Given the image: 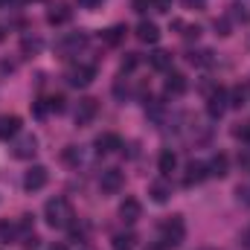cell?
Listing matches in <instances>:
<instances>
[{"label": "cell", "instance_id": "obj_25", "mask_svg": "<svg viewBox=\"0 0 250 250\" xmlns=\"http://www.w3.org/2000/svg\"><path fill=\"white\" fill-rule=\"evenodd\" d=\"M248 102V90L245 87H236L233 93H230V108H242Z\"/></svg>", "mask_w": 250, "mask_h": 250}, {"label": "cell", "instance_id": "obj_12", "mask_svg": "<svg viewBox=\"0 0 250 250\" xmlns=\"http://www.w3.org/2000/svg\"><path fill=\"white\" fill-rule=\"evenodd\" d=\"M137 41H143V44H157V41H160V29H157V23H151V21H140V23H137Z\"/></svg>", "mask_w": 250, "mask_h": 250}, {"label": "cell", "instance_id": "obj_4", "mask_svg": "<svg viewBox=\"0 0 250 250\" xmlns=\"http://www.w3.org/2000/svg\"><path fill=\"white\" fill-rule=\"evenodd\" d=\"M84 47H87V35H84V32H70V35H64L62 41L56 44V50H59V56H62V59L79 56Z\"/></svg>", "mask_w": 250, "mask_h": 250}, {"label": "cell", "instance_id": "obj_3", "mask_svg": "<svg viewBox=\"0 0 250 250\" xmlns=\"http://www.w3.org/2000/svg\"><path fill=\"white\" fill-rule=\"evenodd\" d=\"M227 108H230V93H227V87L215 84V87L209 90V96H207V111H209L212 120H218Z\"/></svg>", "mask_w": 250, "mask_h": 250}, {"label": "cell", "instance_id": "obj_10", "mask_svg": "<svg viewBox=\"0 0 250 250\" xmlns=\"http://www.w3.org/2000/svg\"><path fill=\"white\" fill-rule=\"evenodd\" d=\"M166 93L169 96H184L187 93V87H189V82H187V76L184 73H178V70H172L169 76H166Z\"/></svg>", "mask_w": 250, "mask_h": 250}, {"label": "cell", "instance_id": "obj_31", "mask_svg": "<svg viewBox=\"0 0 250 250\" xmlns=\"http://www.w3.org/2000/svg\"><path fill=\"white\" fill-rule=\"evenodd\" d=\"M239 201L250 204V187H239Z\"/></svg>", "mask_w": 250, "mask_h": 250}, {"label": "cell", "instance_id": "obj_26", "mask_svg": "<svg viewBox=\"0 0 250 250\" xmlns=\"http://www.w3.org/2000/svg\"><path fill=\"white\" fill-rule=\"evenodd\" d=\"M41 47H44L41 38H23V41H21V50H23V53H38Z\"/></svg>", "mask_w": 250, "mask_h": 250}, {"label": "cell", "instance_id": "obj_38", "mask_svg": "<svg viewBox=\"0 0 250 250\" xmlns=\"http://www.w3.org/2000/svg\"><path fill=\"white\" fill-rule=\"evenodd\" d=\"M79 250H90V248H79Z\"/></svg>", "mask_w": 250, "mask_h": 250}, {"label": "cell", "instance_id": "obj_17", "mask_svg": "<svg viewBox=\"0 0 250 250\" xmlns=\"http://www.w3.org/2000/svg\"><path fill=\"white\" fill-rule=\"evenodd\" d=\"M73 18V12H70V6L67 3H56L50 12H47V21L53 23V26H62V23H67Z\"/></svg>", "mask_w": 250, "mask_h": 250}, {"label": "cell", "instance_id": "obj_5", "mask_svg": "<svg viewBox=\"0 0 250 250\" xmlns=\"http://www.w3.org/2000/svg\"><path fill=\"white\" fill-rule=\"evenodd\" d=\"M35 151H38V137L35 134H21L12 143V157H18V160H29V157H35Z\"/></svg>", "mask_w": 250, "mask_h": 250}, {"label": "cell", "instance_id": "obj_37", "mask_svg": "<svg viewBox=\"0 0 250 250\" xmlns=\"http://www.w3.org/2000/svg\"><path fill=\"white\" fill-rule=\"evenodd\" d=\"M9 3H26V0H9Z\"/></svg>", "mask_w": 250, "mask_h": 250}, {"label": "cell", "instance_id": "obj_11", "mask_svg": "<svg viewBox=\"0 0 250 250\" xmlns=\"http://www.w3.org/2000/svg\"><path fill=\"white\" fill-rule=\"evenodd\" d=\"M140 215H143V207H140V201H137V198H125L123 204H120V218H123L125 224L140 221Z\"/></svg>", "mask_w": 250, "mask_h": 250}, {"label": "cell", "instance_id": "obj_28", "mask_svg": "<svg viewBox=\"0 0 250 250\" xmlns=\"http://www.w3.org/2000/svg\"><path fill=\"white\" fill-rule=\"evenodd\" d=\"M137 64H140V56H137V53H128V59H123V73L134 70Z\"/></svg>", "mask_w": 250, "mask_h": 250}, {"label": "cell", "instance_id": "obj_20", "mask_svg": "<svg viewBox=\"0 0 250 250\" xmlns=\"http://www.w3.org/2000/svg\"><path fill=\"white\" fill-rule=\"evenodd\" d=\"M148 62H151L154 70H172V53L157 50V53H151V56H148Z\"/></svg>", "mask_w": 250, "mask_h": 250}, {"label": "cell", "instance_id": "obj_23", "mask_svg": "<svg viewBox=\"0 0 250 250\" xmlns=\"http://www.w3.org/2000/svg\"><path fill=\"white\" fill-rule=\"evenodd\" d=\"M134 242H137L134 233H120V236H114L111 245H114V250H134Z\"/></svg>", "mask_w": 250, "mask_h": 250}, {"label": "cell", "instance_id": "obj_35", "mask_svg": "<svg viewBox=\"0 0 250 250\" xmlns=\"http://www.w3.org/2000/svg\"><path fill=\"white\" fill-rule=\"evenodd\" d=\"M146 250H166V248H163V245L157 242V245H148V248H146Z\"/></svg>", "mask_w": 250, "mask_h": 250}, {"label": "cell", "instance_id": "obj_9", "mask_svg": "<svg viewBox=\"0 0 250 250\" xmlns=\"http://www.w3.org/2000/svg\"><path fill=\"white\" fill-rule=\"evenodd\" d=\"M123 184H125V178H123V172H120V169H105V172L99 175V189H102L105 195L120 192Z\"/></svg>", "mask_w": 250, "mask_h": 250}, {"label": "cell", "instance_id": "obj_36", "mask_svg": "<svg viewBox=\"0 0 250 250\" xmlns=\"http://www.w3.org/2000/svg\"><path fill=\"white\" fill-rule=\"evenodd\" d=\"M245 248L250 250V230H248V236H245Z\"/></svg>", "mask_w": 250, "mask_h": 250}, {"label": "cell", "instance_id": "obj_34", "mask_svg": "<svg viewBox=\"0 0 250 250\" xmlns=\"http://www.w3.org/2000/svg\"><path fill=\"white\" fill-rule=\"evenodd\" d=\"M47 250H67V248H64L62 242H56V245H50V248H47Z\"/></svg>", "mask_w": 250, "mask_h": 250}, {"label": "cell", "instance_id": "obj_32", "mask_svg": "<svg viewBox=\"0 0 250 250\" xmlns=\"http://www.w3.org/2000/svg\"><path fill=\"white\" fill-rule=\"evenodd\" d=\"M99 3H102V0H79V6H82V9H96Z\"/></svg>", "mask_w": 250, "mask_h": 250}, {"label": "cell", "instance_id": "obj_27", "mask_svg": "<svg viewBox=\"0 0 250 250\" xmlns=\"http://www.w3.org/2000/svg\"><path fill=\"white\" fill-rule=\"evenodd\" d=\"M233 137H239L242 143H250V123H242L233 128Z\"/></svg>", "mask_w": 250, "mask_h": 250}, {"label": "cell", "instance_id": "obj_19", "mask_svg": "<svg viewBox=\"0 0 250 250\" xmlns=\"http://www.w3.org/2000/svg\"><path fill=\"white\" fill-rule=\"evenodd\" d=\"M207 172H209V178H227V154H215L207 163Z\"/></svg>", "mask_w": 250, "mask_h": 250}, {"label": "cell", "instance_id": "obj_7", "mask_svg": "<svg viewBox=\"0 0 250 250\" xmlns=\"http://www.w3.org/2000/svg\"><path fill=\"white\" fill-rule=\"evenodd\" d=\"M96 111H99V102H96L93 96L79 99V105H76V125H79V128L90 125L93 123V117H96Z\"/></svg>", "mask_w": 250, "mask_h": 250}, {"label": "cell", "instance_id": "obj_8", "mask_svg": "<svg viewBox=\"0 0 250 250\" xmlns=\"http://www.w3.org/2000/svg\"><path fill=\"white\" fill-rule=\"evenodd\" d=\"M47 181H50L47 166H32V169L23 175V189H26V192H38V189L47 187Z\"/></svg>", "mask_w": 250, "mask_h": 250}, {"label": "cell", "instance_id": "obj_21", "mask_svg": "<svg viewBox=\"0 0 250 250\" xmlns=\"http://www.w3.org/2000/svg\"><path fill=\"white\" fill-rule=\"evenodd\" d=\"M21 239V227L12 221H0V242H18Z\"/></svg>", "mask_w": 250, "mask_h": 250}, {"label": "cell", "instance_id": "obj_33", "mask_svg": "<svg viewBox=\"0 0 250 250\" xmlns=\"http://www.w3.org/2000/svg\"><path fill=\"white\" fill-rule=\"evenodd\" d=\"M154 6H157L160 12H169V6H172V0H154Z\"/></svg>", "mask_w": 250, "mask_h": 250}, {"label": "cell", "instance_id": "obj_22", "mask_svg": "<svg viewBox=\"0 0 250 250\" xmlns=\"http://www.w3.org/2000/svg\"><path fill=\"white\" fill-rule=\"evenodd\" d=\"M125 32H128L125 26H111V29H108L102 38H105V44H108V47H117V44L125 38Z\"/></svg>", "mask_w": 250, "mask_h": 250}, {"label": "cell", "instance_id": "obj_16", "mask_svg": "<svg viewBox=\"0 0 250 250\" xmlns=\"http://www.w3.org/2000/svg\"><path fill=\"white\" fill-rule=\"evenodd\" d=\"M175 166H178V154H175L172 148H163V151H160V160H157L160 175H163V178H169V175L175 172Z\"/></svg>", "mask_w": 250, "mask_h": 250}, {"label": "cell", "instance_id": "obj_15", "mask_svg": "<svg viewBox=\"0 0 250 250\" xmlns=\"http://www.w3.org/2000/svg\"><path fill=\"white\" fill-rule=\"evenodd\" d=\"M18 134H21V117H15V114H6V117H0V140L18 137Z\"/></svg>", "mask_w": 250, "mask_h": 250}, {"label": "cell", "instance_id": "obj_18", "mask_svg": "<svg viewBox=\"0 0 250 250\" xmlns=\"http://www.w3.org/2000/svg\"><path fill=\"white\" fill-rule=\"evenodd\" d=\"M148 195H151V201L166 204V201H169V195H172V187L166 184V178H163V181H154V184L148 187Z\"/></svg>", "mask_w": 250, "mask_h": 250}, {"label": "cell", "instance_id": "obj_30", "mask_svg": "<svg viewBox=\"0 0 250 250\" xmlns=\"http://www.w3.org/2000/svg\"><path fill=\"white\" fill-rule=\"evenodd\" d=\"M187 9H207V0H184Z\"/></svg>", "mask_w": 250, "mask_h": 250}, {"label": "cell", "instance_id": "obj_6", "mask_svg": "<svg viewBox=\"0 0 250 250\" xmlns=\"http://www.w3.org/2000/svg\"><path fill=\"white\" fill-rule=\"evenodd\" d=\"M93 79H96V67L93 64H76V67L67 70V82L73 87H87Z\"/></svg>", "mask_w": 250, "mask_h": 250}, {"label": "cell", "instance_id": "obj_29", "mask_svg": "<svg viewBox=\"0 0 250 250\" xmlns=\"http://www.w3.org/2000/svg\"><path fill=\"white\" fill-rule=\"evenodd\" d=\"M50 102V111H64V99L62 96H53V99H47Z\"/></svg>", "mask_w": 250, "mask_h": 250}, {"label": "cell", "instance_id": "obj_13", "mask_svg": "<svg viewBox=\"0 0 250 250\" xmlns=\"http://www.w3.org/2000/svg\"><path fill=\"white\" fill-rule=\"evenodd\" d=\"M204 178H209V172H207V163H201V160H192V163L187 166V175H184V187L201 184Z\"/></svg>", "mask_w": 250, "mask_h": 250}, {"label": "cell", "instance_id": "obj_39", "mask_svg": "<svg viewBox=\"0 0 250 250\" xmlns=\"http://www.w3.org/2000/svg\"><path fill=\"white\" fill-rule=\"evenodd\" d=\"M0 3H6V0H0Z\"/></svg>", "mask_w": 250, "mask_h": 250}, {"label": "cell", "instance_id": "obj_24", "mask_svg": "<svg viewBox=\"0 0 250 250\" xmlns=\"http://www.w3.org/2000/svg\"><path fill=\"white\" fill-rule=\"evenodd\" d=\"M189 62L198 64V67H209V64H212V53H209V50H198V53H189Z\"/></svg>", "mask_w": 250, "mask_h": 250}, {"label": "cell", "instance_id": "obj_1", "mask_svg": "<svg viewBox=\"0 0 250 250\" xmlns=\"http://www.w3.org/2000/svg\"><path fill=\"white\" fill-rule=\"evenodd\" d=\"M44 218H47V224H50L53 230H67V227H73V221H76L73 204H70L67 198H62V195L50 198V201L44 204Z\"/></svg>", "mask_w": 250, "mask_h": 250}, {"label": "cell", "instance_id": "obj_2", "mask_svg": "<svg viewBox=\"0 0 250 250\" xmlns=\"http://www.w3.org/2000/svg\"><path fill=\"white\" fill-rule=\"evenodd\" d=\"M157 236H160V245L169 250V248H181L184 239H187V221L181 215H172L166 221H160L157 227Z\"/></svg>", "mask_w": 250, "mask_h": 250}, {"label": "cell", "instance_id": "obj_40", "mask_svg": "<svg viewBox=\"0 0 250 250\" xmlns=\"http://www.w3.org/2000/svg\"><path fill=\"white\" fill-rule=\"evenodd\" d=\"M204 250H209V248H204Z\"/></svg>", "mask_w": 250, "mask_h": 250}, {"label": "cell", "instance_id": "obj_14", "mask_svg": "<svg viewBox=\"0 0 250 250\" xmlns=\"http://www.w3.org/2000/svg\"><path fill=\"white\" fill-rule=\"evenodd\" d=\"M93 146H96V151H99V154H114L117 148H123V140H120L117 134H99Z\"/></svg>", "mask_w": 250, "mask_h": 250}]
</instances>
